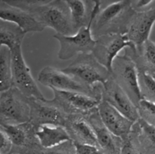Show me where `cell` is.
Returning <instances> with one entry per match:
<instances>
[{"instance_id":"obj_22","label":"cell","mask_w":155,"mask_h":154,"mask_svg":"<svg viewBox=\"0 0 155 154\" xmlns=\"http://www.w3.org/2000/svg\"><path fill=\"white\" fill-rule=\"evenodd\" d=\"M71 11L77 30L89 25L93 17V8H89L86 0H63Z\"/></svg>"},{"instance_id":"obj_2","label":"cell","mask_w":155,"mask_h":154,"mask_svg":"<svg viewBox=\"0 0 155 154\" xmlns=\"http://www.w3.org/2000/svg\"><path fill=\"white\" fill-rule=\"evenodd\" d=\"M93 1L95 3L93 8V17L89 25L81 27L75 34L71 36H63L58 33H55L53 36L60 44L58 57L61 60H69L80 54H88L92 53L93 51L96 44V39L92 35V24L99 12L101 5L99 0Z\"/></svg>"},{"instance_id":"obj_18","label":"cell","mask_w":155,"mask_h":154,"mask_svg":"<svg viewBox=\"0 0 155 154\" xmlns=\"http://www.w3.org/2000/svg\"><path fill=\"white\" fill-rule=\"evenodd\" d=\"M125 51L135 60L139 72L155 74V42L148 39L136 50L127 48Z\"/></svg>"},{"instance_id":"obj_17","label":"cell","mask_w":155,"mask_h":154,"mask_svg":"<svg viewBox=\"0 0 155 154\" xmlns=\"http://www.w3.org/2000/svg\"><path fill=\"white\" fill-rule=\"evenodd\" d=\"M86 117L95 131L99 147L101 149L108 151V152H114L117 146V140L121 138L114 135L104 125L99 116L98 108L95 109L89 115L86 116Z\"/></svg>"},{"instance_id":"obj_32","label":"cell","mask_w":155,"mask_h":154,"mask_svg":"<svg viewBox=\"0 0 155 154\" xmlns=\"http://www.w3.org/2000/svg\"><path fill=\"white\" fill-rule=\"evenodd\" d=\"M49 150L47 152H45V154H76L75 152H71L70 150H64V149H54V147L51 148V149H48Z\"/></svg>"},{"instance_id":"obj_28","label":"cell","mask_w":155,"mask_h":154,"mask_svg":"<svg viewBox=\"0 0 155 154\" xmlns=\"http://www.w3.org/2000/svg\"><path fill=\"white\" fill-rule=\"evenodd\" d=\"M74 142L76 154H104L101 148L98 146L88 143Z\"/></svg>"},{"instance_id":"obj_31","label":"cell","mask_w":155,"mask_h":154,"mask_svg":"<svg viewBox=\"0 0 155 154\" xmlns=\"http://www.w3.org/2000/svg\"><path fill=\"white\" fill-rule=\"evenodd\" d=\"M154 0H137L136 3V7L138 9H142L144 8H146L149 5L153 2Z\"/></svg>"},{"instance_id":"obj_25","label":"cell","mask_w":155,"mask_h":154,"mask_svg":"<svg viewBox=\"0 0 155 154\" xmlns=\"http://www.w3.org/2000/svg\"><path fill=\"white\" fill-rule=\"evenodd\" d=\"M1 1L2 2L5 3L12 7L20 8L30 13L39 8L53 2L55 0H1Z\"/></svg>"},{"instance_id":"obj_30","label":"cell","mask_w":155,"mask_h":154,"mask_svg":"<svg viewBox=\"0 0 155 154\" xmlns=\"http://www.w3.org/2000/svg\"><path fill=\"white\" fill-rule=\"evenodd\" d=\"M123 141L124 142L120 148V154H139V152L135 147L130 136L127 140Z\"/></svg>"},{"instance_id":"obj_26","label":"cell","mask_w":155,"mask_h":154,"mask_svg":"<svg viewBox=\"0 0 155 154\" xmlns=\"http://www.w3.org/2000/svg\"><path fill=\"white\" fill-rule=\"evenodd\" d=\"M140 117L149 123L155 125V104L142 98L139 104Z\"/></svg>"},{"instance_id":"obj_29","label":"cell","mask_w":155,"mask_h":154,"mask_svg":"<svg viewBox=\"0 0 155 154\" xmlns=\"http://www.w3.org/2000/svg\"><path fill=\"white\" fill-rule=\"evenodd\" d=\"M0 154H8L12 150L13 143L2 129H0Z\"/></svg>"},{"instance_id":"obj_16","label":"cell","mask_w":155,"mask_h":154,"mask_svg":"<svg viewBox=\"0 0 155 154\" xmlns=\"http://www.w3.org/2000/svg\"><path fill=\"white\" fill-rule=\"evenodd\" d=\"M0 19L15 23L26 33L30 32H42L45 28L31 13L12 7L2 2Z\"/></svg>"},{"instance_id":"obj_13","label":"cell","mask_w":155,"mask_h":154,"mask_svg":"<svg viewBox=\"0 0 155 154\" xmlns=\"http://www.w3.org/2000/svg\"><path fill=\"white\" fill-rule=\"evenodd\" d=\"M98 111L103 123L117 137L127 140L133 131L135 122L126 117L107 101L101 100Z\"/></svg>"},{"instance_id":"obj_19","label":"cell","mask_w":155,"mask_h":154,"mask_svg":"<svg viewBox=\"0 0 155 154\" xmlns=\"http://www.w3.org/2000/svg\"><path fill=\"white\" fill-rule=\"evenodd\" d=\"M39 144L45 149H51L71 140L68 130L64 126L41 125L36 131Z\"/></svg>"},{"instance_id":"obj_3","label":"cell","mask_w":155,"mask_h":154,"mask_svg":"<svg viewBox=\"0 0 155 154\" xmlns=\"http://www.w3.org/2000/svg\"><path fill=\"white\" fill-rule=\"evenodd\" d=\"M38 81L50 88L80 92L94 98L102 99L103 85H88L62 69L52 66H45L41 69L38 75Z\"/></svg>"},{"instance_id":"obj_10","label":"cell","mask_w":155,"mask_h":154,"mask_svg":"<svg viewBox=\"0 0 155 154\" xmlns=\"http://www.w3.org/2000/svg\"><path fill=\"white\" fill-rule=\"evenodd\" d=\"M51 89L54 94V98L50 101L60 107L68 115L87 116L98 108V104L102 100L80 92Z\"/></svg>"},{"instance_id":"obj_24","label":"cell","mask_w":155,"mask_h":154,"mask_svg":"<svg viewBox=\"0 0 155 154\" xmlns=\"http://www.w3.org/2000/svg\"><path fill=\"white\" fill-rule=\"evenodd\" d=\"M139 85L142 98L155 104V79L153 75L139 72Z\"/></svg>"},{"instance_id":"obj_9","label":"cell","mask_w":155,"mask_h":154,"mask_svg":"<svg viewBox=\"0 0 155 154\" xmlns=\"http://www.w3.org/2000/svg\"><path fill=\"white\" fill-rule=\"evenodd\" d=\"M12 56L13 84L27 98L45 101V98L39 90L32 75L30 69L23 57L21 45L11 50Z\"/></svg>"},{"instance_id":"obj_20","label":"cell","mask_w":155,"mask_h":154,"mask_svg":"<svg viewBox=\"0 0 155 154\" xmlns=\"http://www.w3.org/2000/svg\"><path fill=\"white\" fill-rule=\"evenodd\" d=\"M26 33L15 23L0 20V43L12 50L21 45Z\"/></svg>"},{"instance_id":"obj_7","label":"cell","mask_w":155,"mask_h":154,"mask_svg":"<svg viewBox=\"0 0 155 154\" xmlns=\"http://www.w3.org/2000/svg\"><path fill=\"white\" fill-rule=\"evenodd\" d=\"M112 75L136 107H139L142 99L139 85V71L135 60L126 51L125 54L118 55L114 60Z\"/></svg>"},{"instance_id":"obj_23","label":"cell","mask_w":155,"mask_h":154,"mask_svg":"<svg viewBox=\"0 0 155 154\" xmlns=\"http://www.w3.org/2000/svg\"><path fill=\"white\" fill-rule=\"evenodd\" d=\"M13 86L12 52L8 47L0 45V91Z\"/></svg>"},{"instance_id":"obj_21","label":"cell","mask_w":155,"mask_h":154,"mask_svg":"<svg viewBox=\"0 0 155 154\" xmlns=\"http://www.w3.org/2000/svg\"><path fill=\"white\" fill-rule=\"evenodd\" d=\"M0 129L5 131L13 145L18 146L25 145L30 137L36 134V129L30 122L19 125H0Z\"/></svg>"},{"instance_id":"obj_15","label":"cell","mask_w":155,"mask_h":154,"mask_svg":"<svg viewBox=\"0 0 155 154\" xmlns=\"http://www.w3.org/2000/svg\"><path fill=\"white\" fill-rule=\"evenodd\" d=\"M64 127L73 141L99 146L95 131L85 116L80 114L68 115Z\"/></svg>"},{"instance_id":"obj_8","label":"cell","mask_w":155,"mask_h":154,"mask_svg":"<svg viewBox=\"0 0 155 154\" xmlns=\"http://www.w3.org/2000/svg\"><path fill=\"white\" fill-rule=\"evenodd\" d=\"M92 51V54L99 63L112 72L114 59L124 48L136 50V47L129 39L127 33H108L99 36Z\"/></svg>"},{"instance_id":"obj_14","label":"cell","mask_w":155,"mask_h":154,"mask_svg":"<svg viewBox=\"0 0 155 154\" xmlns=\"http://www.w3.org/2000/svg\"><path fill=\"white\" fill-rule=\"evenodd\" d=\"M154 23L155 7L135 14L128 26L127 35L136 48L149 39Z\"/></svg>"},{"instance_id":"obj_4","label":"cell","mask_w":155,"mask_h":154,"mask_svg":"<svg viewBox=\"0 0 155 154\" xmlns=\"http://www.w3.org/2000/svg\"><path fill=\"white\" fill-rule=\"evenodd\" d=\"M45 27H50L63 36L74 35L77 30L71 11L63 0H55L30 12Z\"/></svg>"},{"instance_id":"obj_27","label":"cell","mask_w":155,"mask_h":154,"mask_svg":"<svg viewBox=\"0 0 155 154\" xmlns=\"http://www.w3.org/2000/svg\"><path fill=\"white\" fill-rule=\"evenodd\" d=\"M134 127L139 131L141 136L145 137L151 143L155 144V125L140 117L134 124Z\"/></svg>"},{"instance_id":"obj_5","label":"cell","mask_w":155,"mask_h":154,"mask_svg":"<svg viewBox=\"0 0 155 154\" xmlns=\"http://www.w3.org/2000/svg\"><path fill=\"white\" fill-rule=\"evenodd\" d=\"M62 70L90 86L105 84L113 76L112 72L99 63L92 53L78 54L77 58Z\"/></svg>"},{"instance_id":"obj_33","label":"cell","mask_w":155,"mask_h":154,"mask_svg":"<svg viewBox=\"0 0 155 154\" xmlns=\"http://www.w3.org/2000/svg\"><path fill=\"white\" fill-rule=\"evenodd\" d=\"M153 75V77H154V78L155 79V74H153V75Z\"/></svg>"},{"instance_id":"obj_6","label":"cell","mask_w":155,"mask_h":154,"mask_svg":"<svg viewBox=\"0 0 155 154\" xmlns=\"http://www.w3.org/2000/svg\"><path fill=\"white\" fill-rule=\"evenodd\" d=\"M30 120L28 98L13 86L0 95V125H19Z\"/></svg>"},{"instance_id":"obj_12","label":"cell","mask_w":155,"mask_h":154,"mask_svg":"<svg viewBox=\"0 0 155 154\" xmlns=\"http://www.w3.org/2000/svg\"><path fill=\"white\" fill-rule=\"evenodd\" d=\"M102 99L135 123L140 119L138 107L113 76L103 85Z\"/></svg>"},{"instance_id":"obj_11","label":"cell","mask_w":155,"mask_h":154,"mask_svg":"<svg viewBox=\"0 0 155 154\" xmlns=\"http://www.w3.org/2000/svg\"><path fill=\"white\" fill-rule=\"evenodd\" d=\"M28 102L30 106V122L36 131L44 125L65 126L68 114L50 100L28 98Z\"/></svg>"},{"instance_id":"obj_1","label":"cell","mask_w":155,"mask_h":154,"mask_svg":"<svg viewBox=\"0 0 155 154\" xmlns=\"http://www.w3.org/2000/svg\"><path fill=\"white\" fill-rule=\"evenodd\" d=\"M136 13L131 11L130 0H119L98 13L92 24L94 38L108 33H127L130 21Z\"/></svg>"}]
</instances>
